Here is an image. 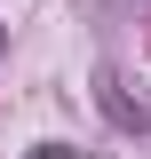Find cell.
Here are the masks:
<instances>
[{"label": "cell", "instance_id": "obj_1", "mask_svg": "<svg viewBox=\"0 0 151 159\" xmlns=\"http://www.w3.org/2000/svg\"><path fill=\"white\" fill-rule=\"evenodd\" d=\"M32 159H80V151H72V143H40Z\"/></svg>", "mask_w": 151, "mask_h": 159}]
</instances>
